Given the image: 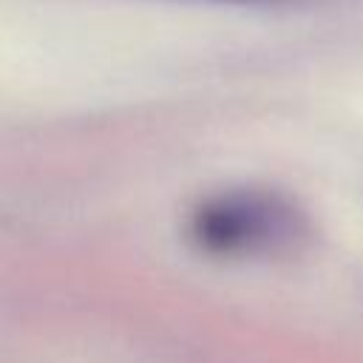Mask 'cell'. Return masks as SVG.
Returning a JSON list of instances; mask_svg holds the SVG:
<instances>
[{"mask_svg":"<svg viewBox=\"0 0 363 363\" xmlns=\"http://www.w3.org/2000/svg\"><path fill=\"white\" fill-rule=\"evenodd\" d=\"M187 233L210 255H261L295 244L303 233V216L278 193L227 190L193 210Z\"/></svg>","mask_w":363,"mask_h":363,"instance_id":"1","label":"cell"},{"mask_svg":"<svg viewBox=\"0 0 363 363\" xmlns=\"http://www.w3.org/2000/svg\"><path fill=\"white\" fill-rule=\"evenodd\" d=\"M184 3H210V6H278L286 0H184Z\"/></svg>","mask_w":363,"mask_h":363,"instance_id":"2","label":"cell"}]
</instances>
